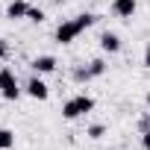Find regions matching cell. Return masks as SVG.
Masks as SVG:
<instances>
[{"label": "cell", "mask_w": 150, "mask_h": 150, "mask_svg": "<svg viewBox=\"0 0 150 150\" xmlns=\"http://www.w3.org/2000/svg\"><path fill=\"white\" fill-rule=\"evenodd\" d=\"M91 109H94V97H88V94H77V97H71V100L62 106V118H65V121H77V118L88 115Z\"/></svg>", "instance_id": "6da1fadb"}, {"label": "cell", "mask_w": 150, "mask_h": 150, "mask_svg": "<svg viewBox=\"0 0 150 150\" xmlns=\"http://www.w3.org/2000/svg\"><path fill=\"white\" fill-rule=\"evenodd\" d=\"M88 74H91V80L103 77V74H106V62H103V59H91V62H88Z\"/></svg>", "instance_id": "30bf717a"}, {"label": "cell", "mask_w": 150, "mask_h": 150, "mask_svg": "<svg viewBox=\"0 0 150 150\" xmlns=\"http://www.w3.org/2000/svg\"><path fill=\"white\" fill-rule=\"evenodd\" d=\"M30 15V3L27 0H9V6H6V18L9 21H21Z\"/></svg>", "instance_id": "52a82bcc"}, {"label": "cell", "mask_w": 150, "mask_h": 150, "mask_svg": "<svg viewBox=\"0 0 150 150\" xmlns=\"http://www.w3.org/2000/svg\"><path fill=\"white\" fill-rule=\"evenodd\" d=\"M24 94H30L33 100H47L50 97V88H47V83L38 77V74H33V77L27 80V86H24Z\"/></svg>", "instance_id": "3957f363"}, {"label": "cell", "mask_w": 150, "mask_h": 150, "mask_svg": "<svg viewBox=\"0 0 150 150\" xmlns=\"http://www.w3.org/2000/svg\"><path fill=\"white\" fill-rule=\"evenodd\" d=\"M83 30H80V24L77 21H62L59 27H56V33H53V38L59 41V44H71L74 38H77Z\"/></svg>", "instance_id": "277c9868"}, {"label": "cell", "mask_w": 150, "mask_h": 150, "mask_svg": "<svg viewBox=\"0 0 150 150\" xmlns=\"http://www.w3.org/2000/svg\"><path fill=\"white\" fill-rule=\"evenodd\" d=\"M24 94V86L18 83L12 68H0V97L3 100H18Z\"/></svg>", "instance_id": "7a4b0ae2"}, {"label": "cell", "mask_w": 150, "mask_h": 150, "mask_svg": "<svg viewBox=\"0 0 150 150\" xmlns=\"http://www.w3.org/2000/svg\"><path fill=\"white\" fill-rule=\"evenodd\" d=\"M141 147H144V150H150V129H144V132H141Z\"/></svg>", "instance_id": "9a60e30c"}, {"label": "cell", "mask_w": 150, "mask_h": 150, "mask_svg": "<svg viewBox=\"0 0 150 150\" xmlns=\"http://www.w3.org/2000/svg\"><path fill=\"white\" fill-rule=\"evenodd\" d=\"M15 147V132L12 129H0V150H12Z\"/></svg>", "instance_id": "8fae6325"}, {"label": "cell", "mask_w": 150, "mask_h": 150, "mask_svg": "<svg viewBox=\"0 0 150 150\" xmlns=\"http://www.w3.org/2000/svg\"><path fill=\"white\" fill-rule=\"evenodd\" d=\"M144 103H147V106H150V91H147V97H144Z\"/></svg>", "instance_id": "ac0fdd59"}, {"label": "cell", "mask_w": 150, "mask_h": 150, "mask_svg": "<svg viewBox=\"0 0 150 150\" xmlns=\"http://www.w3.org/2000/svg\"><path fill=\"white\" fill-rule=\"evenodd\" d=\"M144 68H150V44L144 47Z\"/></svg>", "instance_id": "e0dca14e"}, {"label": "cell", "mask_w": 150, "mask_h": 150, "mask_svg": "<svg viewBox=\"0 0 150 150\" xmlns=\"http://www.w3.org/2000/svg\"><path fill=\"white\" fill-rule=\"evenodd\" d=\"M74 21L80 24V30H88V27H94V24H97V15H94V12H80Z\"/></svg>", "instance_id": "9c48e42d"}, {"label": "cell", "mask_w": 150, "mask_h": 150, "mask_svg": "<svg viewBox=\"0 0 150 150\" xmlns=\"http://www.w3.org/2000/svg\"><path fill=\"white\" fill-rule=\"evenodd\" d=\"M138 12V3H135V0H112V15L115 18H132Z\"/></svg>", "instance_id": "8992f818"}, {"label": "cell", "mask_w": 150, "mask_h": 150, "mask_svg": "<svg viewBox=\"0 0 150 150\" xmlns=\"http://www.w3.org/2000/svg\"><path fill=\"white\" fill-rule=\"evenodd\" d=\"M74 80H77V83H88V80H91L88 65H86V68H83V65H80V68H74Z\"/></svg>", "instance_id": "4fadbf2b"}, {"label": "cell", "mask_w": 150, "mask_h": 150, "mask_svg": "<svg viewBox=\"0 0 150 150\" xmlns=\"http://www.w3.org/2000/svg\"><path fill=\"white\" fill-rule=\"evenodd\" d=\"M56 56H50V53H44V56H35L33 62H30V68H33V74H38V77H41V74H53L56 71Z\"/></svg>", "instance_id": "5b68a950"}, {"label": "cell", "mask_w": 150, "mask_h": 150, "mask_svg": "<svg viewBox=\"0 0 150 150\" xmlns=\"http://www.w3.org/2000/svg\"><path fill=\"white\" fill-rule=\"evenodd\" d=\"M47 15H44V9H38V6H30V15H27V21H33V24H41Z\"/></svg>", "instance_id": "5bb4252c"}, {"label": "cell", "mask_w": 150, "mask_h": 150, "mask_svg": "<svg viewBox=\"0 0 150 150\" xmlns=\"http://www.w3.org/2000/svg\"><path fill=\"white\" fill-rule=\"evenodd\" d=\"M100 50L103 53H109V56H115V53H121V38H118V33H103L100 35Z\"/></svg>", "instance_id": "ba28073f"}, {"label": "cell", "mask_w": 150, "mask_h": 150, "mask_svg": "<svg viewBox=\"0 0 150 150\" xmlns=\"http://www.w3.org/2000/svg\"><path fill=\"white\" fill-rule=\"evenodd\" d=\"M6 56H9V47H6V41H3V38H0V62H3Z\"/></svg>", "instance_id": "2e32d148"}, {"label": "cell", "mask_w": 150, "mask_h": 150, "mask_svg": "<svg viewBox=\"0 0 150 150\" xmlns=\"http://www.w3.org/2000/svg\"><path fill=\"white\" fill-rule=\"evenodd\" d=\"M86 135H88V138H94V141H97V138H103V135H106V124H91V127L86 129Z\"/></svg>", "instance_id": "7c38bea8"}]
</instances>
